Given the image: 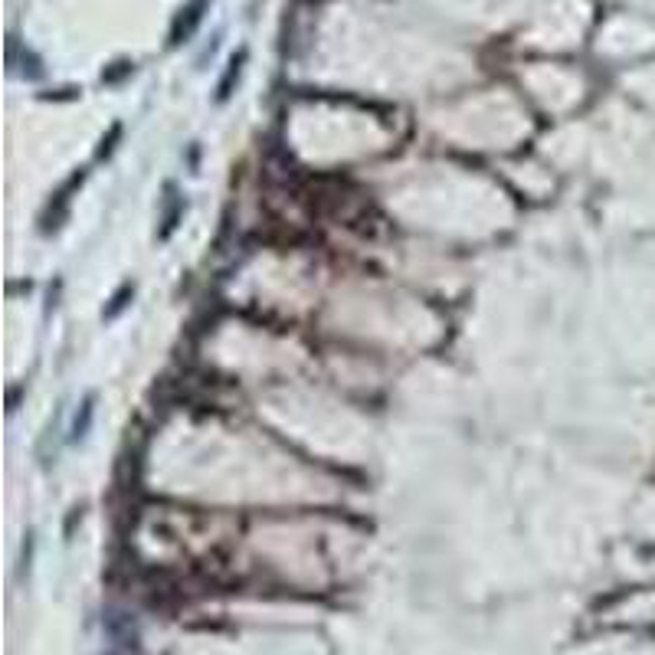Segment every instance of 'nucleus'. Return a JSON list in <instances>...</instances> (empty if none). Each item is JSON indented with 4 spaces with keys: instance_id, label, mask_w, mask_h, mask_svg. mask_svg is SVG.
<instances>
[]
</instances>
